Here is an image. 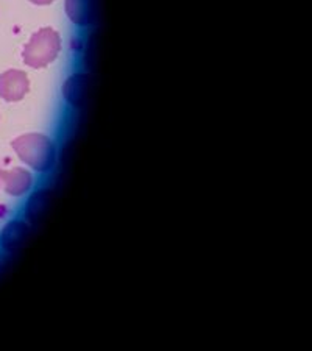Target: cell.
Wrapping results in <instances>:
<instances>
[{"label":"cell","mask_w":312,"mask_h":351,"mask_svg":"<svg viewBox=\"0 0 312 351\" xmlns=\"http://www.w3.org/2000/svg\"><path fill=\"white\" fill-rule=\"evenodd\" d=\"M11 147L22 161L38 172H45L53 166L55 145L45 134H22L11 143Z\"/></svg>","instance_id":"1"},{"label":"cell","mask_w":312,"mask_h":351,"mask_svg":"<svg viewBox=\"0 0 312 351\" xmlns=\"http://www.w3.org/2000/svg\"><path fill=\"white\" fill-rule=\"evenodd\" d=\"M60 50V35L53 28L45 27L38 30L32 36L30 41L25 44L24 52H22V60H24L27 66L33 67V69H43V67L53 63Z\"/></svg>","instance_id":"2"},{"label":"cell","mask_w":312,"mask_h":351,"mask_svg":"<svg viewBox=\"0 0 312 351\" xmlns=\"http://www.w3.org/2000/svg\"><path fill=\"white\" fill-rule=\"evenodd\" d=\"M30 89V82L25 72L10 69L0 75V97L5 101H19Z\"/></svg>","instance_id":"3"},{"label":"cell","mask_w":312,"mask_h":351,"mask_svg":"<svg viewBox=\"0 0 312 351\" xmlns=\"http://www.w3.org/2000/svg\"><path fill=\"white\" fill-rule=\"evenodd\" d=\"M32 173L22 167H13L10 171L0 169V188L13 197H21L32 188Z\"/></svg>","instance_id":"4"},{"label":"cell","mask_w":312,"mask_h":351,"mask_svg":"<svg viewBox=\"0 0 312 351\" xmlns=\"http://www.w3.org/2000/svg\"><path fill=\"white\" fill-rule=\"evenodd\" d=\"M91 83H93V78L89 73H73L62 86V95L72 106L80 108L86 104Z\"/></svg>","instance_id":"5"},{"label":"cell","mask_w":312,"mask_h":351,"mask_svg":"<svg viewBox=\"0 0 312 351\" xmlns=\"http://www.w3.org/2000/svg\"><path fill=\"white\" fill-rule=\"evenodd\" d=\"M97 0H66V14L73 24L86 27L97 19Z\"/></svg>","instance_id":"6"},{"label":"cell","mask_w":312,"mask_h":351,"mask_svg":"<svg viewBox=\"0 0 312 351\" xmlns=\"http://www.w3.org/2000/svg\"><path fill=\"white\" fill-rule=\"evenodd\" d=\"M28 233H30V226L22 220H13L5 225V228L0 233V245L5 252H14L24 243Z\"/></svg>","instance_id":"7"},{"label":"cell","mask_w":312,"mask_h":351,"mask_svg":"<svg viewBox=\"0 0 312 351\" xmlns=\"http://www.w3.org/2000/svg\"><path fill=\"white\" fill-rule=\"evenodd\" d=\"M50 203V192L49 191H41L36 192L30 200L27 203V217L32 223L41 222L44 217L45 211H47Z\"/></svg>","instance_id":"8"},{"label":"cell","mask_w":312,"mask_h":351,"mask_svg":"<svg viewBox=\"0 0 312 351\" xmlns=\"http://www.w3.org/2000/svg\"><path fill=\"white\" fill-rule=\"evenodd\" d=\"M30 2L36 3V5H49V3L55 2V0H30Z\"/></svg>","instance_id":"9"}]
</instances>
